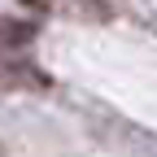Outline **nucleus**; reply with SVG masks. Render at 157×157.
Here are the masks:
<instances>
[{
  "mask_svg": "<svg viewBox=\"0 0 157 157\" xmlns=\"http://www.w3.org/2000/svg\"><path fill=\"white\" fill-rule=\"evenodd\" d=\"M22 5L39 13H57V17H78V22H105L109 17L105 0H22Z\"/></svg>",
  "mask_w": 157,
  "mask_h": 157,
  "instance_id": "f257e3e1",
  "label": "nucleus"
},
{
  "mask_svg": "<svg viewBox=\"0 0 157 157\" xmlns=\"http://www.w3.org/2000/svg\"><path fill=\"white\" fill-rule=\"evenodd\" d=\"M35 39V26H26V22H0V48H22V44H31Z\"/></svg>",
  "mask_w": 157,
  "mask_h": 157,
  "instance_id": "f03ea898",
  "label": "nucleus"
}]
</instances>
